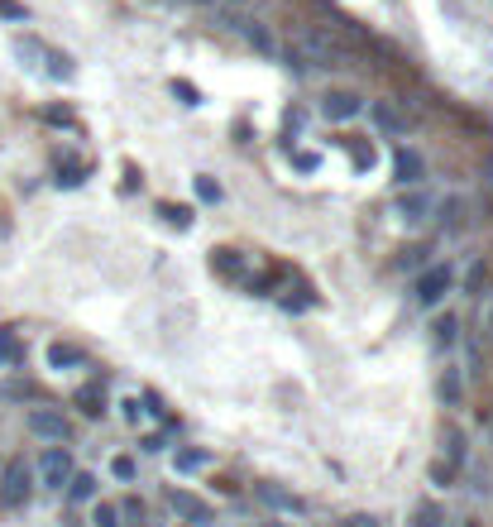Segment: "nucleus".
<instances>
[{"instance_id": "1", "label": "nucleus", "mask_w": 493, "mask_h": 527, "mask_svg": "<svg viewBox=\"0 0 493 527\" xmlns=\"http://www.w3.org/2000/svg\"><path fill=\"white\" fill-rule=\"evenodd\" d=\"M292 53H298L292 63H307V67H345L350 63L341 39L331 30H316V24H302V30L292 34Z\"/></svg>"}, {"instance_id": "2", "label": "nucleus", "mask_w": 493, "mask_h": 527, "mask_svg": "<svg viewBox=\"0 0 493 527\" xmlns=\"http://www.w3.org/2000/svg\"><path fill=\"white\" fill-rule=\"evenodd\" d=\"M30 494H34V470L24 461H5V470H0V513L24 508Z\"/></svg>"}, {"instance_id": "3", "label": "nucleus", "mask_w": 493, "mask_h": 527, "mask_svg": "<svg viewBox=\"0 0 493 527\" xmlns=\"http://www.w3.org/2000/svg\"><path fill=\"white\" fill-rule=\"evenodd\" d=\"M450 283H455V273H450V264H431V269H421V273H417V283H412V298H417V307H436V302H445Z\"/></svg>"}, {"instance_id": "4", "label": "nucleus", "mask_w": 493, "mask_h": 527, "mask_svg": "<svg viewBox=\"0 0 493 527\" xmlns=\"http://www.w3.org/2000/svg\"><path fill=\"white\" fill-rule=\"evenodd\" d=\"M24 427H30V436H39V441H53V446H63V441L73 436V422H67L58 408H30V418H24Z\"/></svg>"}, {"instance_id": "5", "label": "nucleus", "mask_w": 493, "mask_h": 527, "mask_svg": "<svg viewBox=\"0 0 493 527\" xmlns=\"http://www.w3.org/2000/svg\"><path fill=\"white\" fill-rule=\"evenodd\" d=\"M39 479H44V489H63L67 479H73V455L67 446H48L44 461H39Z\"/></svg>"}, {"instance_id": "6", "label": "nucleus", "mask_w": 493, "mask_h": 527, "mask_svg": "<svg viewBox=\"0 0 493 527\" xmlns=\"http://www.w3.org/2000/svg\"><path fill=\"white\" fill-rule=\"evenodd\" d=\"M359 110H364V96L359 91H326V96H321V116H326V120H350V116H359Z\"/></svg>"}, {"instance_id": "7", "label": "nucleus", "mask_w": 493, "mask_h": 527, "mask_svg": "<svg viewBox=\"0 0 493 527\" xmlns=\"http://www.w3.org/2000/svg\"><path fill=\"white\" fill-rule=\"evenodd\" d=\"M168 504H173V513H177V518H187V523H211V508L196 494H187V489H173V494H168Z\"/></svg>"}, {"instance_id": "8", "label": "nucleus", "mask_w": 493, "mask_h": 527, "mask_svg": "<svg viewBox=\"0 0 493 527\" xmlns=\"http://www.w3.org/2000/svg\"><path fill=\"white\" fill-rule=\"evenodd\" d=\"M82 365H87V350H82V345H73V341L48 345V369H82Z\"/></svg>"}, {"instance_id": "9", "label": "nucleus", "mask_w": 493, "mask_h": 527, "mask_svg": "<svg viewBox=\"0 0 493 527\" xmlns=\"http://www.w3.org/2000/svg\"><path fill=\"white\" fill-rule=\"evenodd\" d=\"M436 212V202L427 197V192H407V197L398 202V220H407V226H421Z\"/></svg>"}, {"instance_id": "10", "label": "nucleus", "mask_w": 493, "mask_h": 527, "mask_svg": "<svg viewBox=\"0 0 493 527\" xmlns=\"http://www.w3.org/2000/svg\"><path fill=\"white\" fill-rule=\"evenodd\" d=\"M255 498H264V504L278 508V513H288V518H298V513H302V498H298V494L273 489V484H255Z\"/></svg>"}, {"instance_id": "11", "label": "nucleus", "mask_w": 493, "mask_h": 527, "mask_svg": "<svg viewBox=\"0 0 493 527\" xmlns=\"http://www.w3.org/2000/svg\"><path fill=\"white\" fill-rule=\"evenodd\" d=\"M73 403H77L82 418H101V412H106V384H82Z\"/></svg>"}, {"instance_id": "12", "label": "nucleus", "mask_w": 493, "mask_h": 527, "mask_svg": "<svg viewBox=\"0 0 493 527\" xmlns=\"http://www.w3.org/2000/svg\"><path fill=\"white\" fill-rule=\"evenodd\" d=\"M96 479L91 470H73V479H67V498H73V504H87V498H96Z\"/></svg>"}, {"instance_id": "13", "label": "nucleus", "mask_w": 493, "mask_h": 527, "mask_svg": "<svg viewBox=\"0 0 493 527\" xmlns=\"http://www.w3.org/2000/svg\"><path fill=\"white\" fill-rule=\"evenodd\" d=\"M398 183L402 187L421 183V154H417V149H398Z\"/></svg>"}, {"instance_id": "14", "label": "nucleus", "mask_w": 493, "mask_h": 527, "mask_svg": "<svg viewBox=\"0 0 493 527\" xmlns=\"http://www.w3.org/2000/svg\"><path fill=\"white\" fill-rule=\"evenodd\" d=\"M20 355H24V345H20V331H10V326H0V369H10V365H20Z\"/></svg>"}, {"instance_id": "15", "label": "nucleus", "mask_w": 493, "mask_h": 527, "mask_svg": "<svg viewBox=\"0 0 493 527\" xmlns=\"http://www.w3.org/2000/svg\"><path fill=\"white\" fill-rule=\"evenodd\" d=\"M431 341H436V345H441V350H450V345H455V341H460V322H455V316H450V312H445V316H441V322H436V326H431Z\"/></svg>"}, {"instance_id": "16", "label": "nucleus", "mask_w": 493, "mask_h": 527, "mask_svg": "<svg viewBox=\"0 0 493 527\" xmlns=\"http://www.w3.org/2000/svg\"><path fill=\"white\" fill-rule=\"evenodd\" d=\"M245 39H249V44H255L259 53H264V58H273V53H278V44H273V34L269 30H264V24L255 20V24H245Z\"/></svg>"}, {"instance_id": "17", "label": "nucleus", "mask_w": 493, "mask_h": 527, "mask_svg": "<svg viewBox=\"0 0 493 527\" xmlns=\"http://www.w3.org/2000/svg\"><path fill=\"white\" fill-rule=\"evenodd\" d=\"M441 226H445L450 235L464 230V202H460V197H450V202L441 206Z\"/></svg>"}, {"instance_id": "18", "label": "nucleus", "mask_w": 493, "mask_h": 527, "mask_svg": "<svg viewBox=\"0 0 493 527\" xmlns=\"http://www.w3.org/2000/svg\"><path fill=\"white\" fill-rule=\"evenodd\" d=\"M479 331H484V341H493V283L479 293Z\"/></svg>"}, {"instance_id": "19", "label": "nucleus", "mask_w": 493, "mask_h": 527, "mask_svg": "<svg viewBox=\"0 0 493 527\" xmlns=\"http://www.w3.org/2000/svg\"><path fill=\"white\" fill-rule=\"evenodd\" d=\"M460 393H464L460 374H455V369H445V374H441V403H445V408H455V403H460Z\"/></svg>"}, {"instance_id": "20", "label": "nucleus", "mask_w": 493, "mask_h": 527, "mask_svg": "<svg viewBox=\"0 0 493 527\" xmlns=\"http://www.w3.org/2000/svg\"><path fill=\"white\" fill-rule=\"evenodd\" d=\"M374 120H378V130H388V134H407V125L398 120V110H388L384 101L374 106Z\"/></svg>"}, {"instance_id": "21", "label": "nucleus", "mask_w": 493, "mask_h": 527, "mask_svg": "<svg viewBox=\"0 0 493 527\" xmlns=\"http://www.w3.org/2000/svg\"><path fill=\"white\" fill-rule=\"evenodd\" d=\"M464 288H470L474 298L489 288V264H484V259H474V264H470V273H464Z\"/></svg>"}, {"instance_id": "22", "label": "nucleus", "mask_w": 493, "mask_h": 527, "mask_svg": "<svg viewBox=\"0 0 493 527\" xmlns=\"http://www.w3.org/2000/svg\"><path fill=\"white\" fill-rule=\"evenodd\" d=\"M91 527H120V508H116V504H96Z\"/></svg>"}, {"instance_id": "23", "label": "nucleus", "mask_w": 493, "mask_h": 527, "mask_svg": "<svg viewBox=\"0 0 493 527\" xmlns=\"http://www.w3.org/2000/svg\"><path fill=\"white\" fill-rule=\"evenodd\" d=\"M206 461H211L206 451H177V455H173V465H177V470H202Z\"/></svg>"}, {"instance_id": "24", "label": "nucleus", "mask_w": 493, "mask_h": 527, "mask_svg": "<svg viewBox=\"0 0 493 527\" xmlns=\"http://www.w3.org/2000/svg\"><path fill=\"white\" fill-rule=\"evenodd\" d=\"M412 527H441V508H436V504H421V508L412 513Z\"/></svg>"}, {"instance_id": "25", "label": "nucleus", "mask_w": 493, "mask_h": 527, "mask_svg": "<svg viewBox=\"0 0 493 527\" xmlns=\"http://www.w3.org/2000/svg\"><path fill=\"white\" fill-rule=\"evenodd\" d=\"M120 408H125V422H130V427H139V422H144V418H149V408H144V403H139V398H125V403H120Z\"/></svg>"}, {"instance_id": "26", "label": "nucleus", "mask_w": 493, "mask_h": 527, "mask_svg": "<svg viewBox=\"0 0 493 527\" xmlns=\"http://www.w3.org/2000/svg\"><path fill=\"white\" fill-rule=\"evenodd\" d=\"M110 470H116V479H134V461H130V455H116Z\"/></svg>"}, {"instance_id": "27", "label": "nucleus", "mask_w": 493, "mask_h": 527, "mask_svg": "<svg viewBox=\"0 0 493 527\" xmlns=\"http://www.w3.org/2000/svg\"><path fill=\"white\" fill-rule=\"evenodd\" d=\"M341 527H384V523H378L374 513H350V518H345Z\"/></svg>"}, {"instance_id": "28", "label": "nucleus", "mask_w": 493, "mask_h": 527, "mask_svg": "<svg viewBox=\"0 0 493 527\" xmlns=\"http://www.w3.org/2000/svg\"><path fill=\"white\" fill-rule=\"evenodd\" d=\"M163 216L173 220V226H192V212H187V206H163Z\"/></svg>"}, {"instance_id": "29", "label": "nucleus", "mask_w": 493, "mask_h": 527, "mask_svg": "<svg viewBox=\"0 0 493 527\" xmlns=\"http://www.w3.org/2000/svg\"><path fill=\"white\" fill-rule=\"evenodd\" d=\"M196 192H202V197H206V202H221V187H216V183H211V177H196Z\"/></svg>"}, {"instance_id": "30", "label": "nucleus", "mask_w": 493, "mask_h": 527, "mask_svg": "<svg viewBox=\"0 0 493 527\" xmlns=\"http://www.w3.org/2000/svg\"><path fill=\"white\" fill-rule=\"evenodd\" d=\"M484 183L493 187V149H489V154H484Z\"/></svg>"}, {"instance_id": "31", "label": "nucleus", "mask_w": 493, "mask_h": 527, "mask_svg": "<svg viewBox=\"0 0 493 527\" xmlns=\"http://www.w3.org/2000/svg\"><path fill=\"white\" fill-rule=\"evenodd\" d=\"M460 527H479V523H474V518H464V523H460Z\"/></svg>"}, {"instance_id": "32", "label": "nucleus", "mask_w": 493, "mask_h": 527, "mask_svg": "<svg viewBox=\"0 0 493 527\" xmlns=\"http://www.w3.org/2000/svg\"><path fill=\"white\" fill-rule=\"evenodd\" d=\"M192 5H211V0H192Z\"/></svg>"}, {"instance_id": "33", "label": "nucleus", "mask_w": 493, "mask_h": 527, "mask_svg": "<svg viewBox=\"0 0 493 527\" xmlns=\"http://www.w3.org/2000/svg\"><path fill=\"white\" fill-rule=\"evenodd\" d=\"M230 5H245V0H230Z\"/></svg>"}]
</instances>
